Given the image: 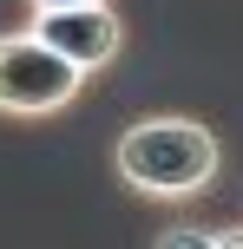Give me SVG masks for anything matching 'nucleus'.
Listing matches in <instances>:
<instances>
[{
	"mask_svg": "<svg viewBox=\"0 0 243 249\" xmlns=\"http://www.w3.org/2000/svg\"><path fill=\"white\" fill-rule=\"evenodd\" d=\"M112 164H118V184L131 197H151V203H191L204 197L210 184L224 177V144L210 124L197 118H138L118 131L112 144Z\"/></svg>",
	"mask_w": 243,
	"mask_h": 249,
	"instance_id": "1",
	"label": "nucleus"
},
{
	"mask_svg": "<svg viewBox=\"0 0 243 249\" xmlns=\"http://www.w3.org/2000/svg\"><path fill=\"white\" fill-rule=\"evenodd\" d=\"M92 72H79L66 53H53L33 26L0 33V112L7 118H53L79 99Z\"/></svg>",
	"mask_w": 243,
	"mask_h": 249,
	"instance_id": "2",
	"label": "nucleus"
},
{
	"mask_svg": "<svg viewBox=\"0 0 243 249\" xmlns=\"http://www.w3.org/2000/svg\"><path fill=\"white\" fill-rule=\"evenodd\" d=\"M26 26H33L53 53H66L79 72H105V66L125 53V20L112 13V0H105V7H53V13H33Z\"/></svg>",
	"mask_w": 243,
	"mask_h": 249,
	"instance_id": "3",
	"label": "nucleus"
},
{
	"mask_svg": "<svg viewBox=\"0 0 243 249\" xmlns=\"http://www.w3.org/2000/svg\"><path fill=\"white\" fill-rule=\"evenodd\" d=\"M151 249H217V230H197V223H171V230H158V243Z\"/></svg>",
	"mask_w": 243,
	"mask_h": 249,
	"instance_id": "4",
	"label": "nucleus"
},
{
	"mask_svg": "<svg viewBox=\"0 0 243 249\" xmlns=\"http://www.w3.org/2000/svg\"><path fill=\"white\" fill-rule=\"evenodd\" d=\"M33 13H53V7H105V0H26Z\"/></svg>",
	"mask_w": 243,
	"mask_h": 249,
	"instance_id": "5",
	"label": "nucleus"
},
{
	"mask_svg": "<svg viewBox=\"0 0 243 249\" xmlns=\"http://www.w3.org/2000/svg\"><path fill=\"white\" fill-rule=\"evenodd\" d=\"M217 249H243V223H230V230H217Z\"/></svg>",
	"mask_w": 243,
	"mask_h": 249,
	"instance_id": "6",
	"label": "nucleus"
}]
</instances>
